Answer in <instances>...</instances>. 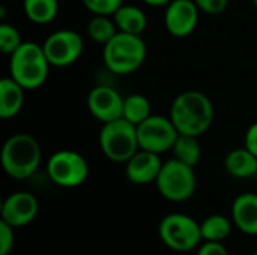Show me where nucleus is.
Masks as SVG:
<instances>
[{
  "label": "nucleus",
  "mask_w": 257,
  "mask_h": 255,
  "mask_svg": "<svg viewBox=\"0 0 257 255\" xmlns=\"http://www.w3.org/2000/svg\"><path fill=\"white\" fill-rule=\"evenodd\" d=\"M169 117L179 134L202 137L211 128L215 110L206 93L200 90H185L173 99Z\"/></svg>",
  "instance_id": "obj_1"
},
{
  "label": "nucleus",
  "mask_w": 257,
  "mask_h": 255,
  "mask_svg": "<svg viewBox=\"0 0 257 255\" xmlns=\"http://www.w3.org/2000/svg\"><path fill=\"white\" fill-rule=\"evenodd\" d=\"M0 161L3 171L9 177L15 180H26L32 177L41 165V144L33 135L27 132H17L3 143Z\"/></svg>",
  "instance_id": "obj_2"
},
{
  "label": "nucleus",
  "mask_w": 257,
  "mask_h": 255,
  "mask_svg": "<svg viewBox=\"0 0 257 255\" xmlns=\"http://www.w3.org/2000/svg\"><path fill=\"white\" fill-rule=\"evenodd\" d=\"M50 62L42 45L24 41L20 48L9 56V77L24 90H36L45 84L50 75Z\"/></svg>",
  "instance_id": "obj_3"
},
{
  "label": "nucleus",
  "mask_w": 257,
  "mask_h": 255,
  "mask_svg": "<svg viewBox=\"0 0 257 255\" xmlns=\"http://www.w3.org/2000/svg\"><path fill=\"white\" fill-rule=\"evenodd\" d=\"M146 56L148 45L139 35L117 32V35L102 47L104 66L114 75L134 74L146 62Z\"/></svg>",
  "instance_id": "obj_4"
},
{
  "label": "nucleus",
  "mask_w": 257,
  "mask_h": 255,
  "mask_svg": "<svg viewBox=\"0 0 257 255\" xmlns=\"http://www.w3.org/2000/svg\"><path fill=\"white\" fill-rule=\"evenodd\" d=\"M98 143L102 155L116 164H126L140 150L137 126L123 117L102 123Z\"/></svg>",
  "instance_id": "obj_5"
},
{
  "label": "nucleus",
  "mask_w": 257,
  "mask_h": 255,
  "mask_svg": "<svg viewBox=\"0 0 257 255\" xmlns=\"http://www.w3.org/2000/svg\"><path fill=\"white\" fill-rule=\"evenodd\" d=\"M157 189L163 198L172 203L188 201L197 188L194 167H190L176 158L166 161L155 180Z\"/></svg>",
  "instance_id": "obj_6"
},
{
  "label": "nucleus",
  "mask_w": 257,
  "mask_h": 255,
  "mask_svg": "<svg viewBox=\"0 0 257 255\" xmlns=\"http://www.w3.org/2000/svg\"><path fill=\"white\" fill-rule=\"evenodd\" d=\"M158 234L170 251L181 254L197 249L203 242L200 222L185 213L166 215L158 225Z\"/></svg>",
  "instance_id": "obj_7"
},
{
  "label": "nucleus",
  "mask_w": 257,
  "mask_h": 255,
  "mask_svg": "<svg viewBox=\"0 0 257 255\" xmlns=\"http://www.w3.org/2000/svg\"><path fill=\"white\" fill-rule=\"evenodd\" d=\"M50 180L60 188H77L89 177V164L86 158L69 149L54 152L47 162Z\"/></svg>",
  "instance_id": "obj_8"
},
{
  "label": "nucleus",
  "mask_w": 257,
  "mask_h": 255,
  "mask_svg": "<svg viewBox=\"0 0 257 255\" xmlns=\"http://www.w3.org/2000/svg\"><path fill=\"white\" fill-rule=\"evenodd\" d=\"M140 149L163 155L170 152L179 137V131L169 116L152 114L137 125Z\"/></svg>",
  "instance_id": "obj_9"
},
{
  "label": "nucleus",
  "mask_w": 257,
  "mask_h": 255,
  "mask_svg": "<svg viewBox=\"0 0 257 255\" xmlns=\"http://www.w3.org/2000/svg\"><path fill=\"white\" fill-rule=\"evenodd\" d=\"M42 48L51 66L68 68L81 57L84 51V41L78 32L60 29L47 36Z\"/></svg>",
  "instance_id": "obj_10"
},
{
  "label": "nucleus",
  "mask_w": 257,
  "mask_h": 255,
  "mask_svg": "<svg viewBox=\"0 0 257 255\" xmlns=\"http://www.w3.org/2000/svg\"><path fill=\"white\" fill-rule=\"evenodd\" d=\"M200 14L194 0H172L164 11L166 30L173 38H187L196 30Z\"/></svg>",
  "instance_id": "obj_11"
},
{
  "label": "nucleus",
  "mask_w": 257,
  "mask_h": 255,
  "mask_svg": "<svg viewBox=\"0 0 257 255\" xmlns=\"http://www.w3.org/2000/svg\"><path fill=\"white\" fill-rule=\"evenodd\" d=\"M86 104L89 113L101 123L120 119L123 113V96L107 84L95 86L89 92Z\"/></svg>",
  "instance_id": "obj_12"
},
{
  "label": "nucleus",
  "mask_w": 257,
  "mask_h": 255,
  "mask_svg": "<svg viewBox=\"0 0 257 255\" xmlns=\"http://www.w3.org/2000/svg\"><path fill=\"white\" fill-rule=\"evenodd\" d=\"M39 212V203L32 192L17 191L9 194L2 203V221L14 228L29 225Z\"/></svg>",
  "instance_id": "obj_13"
},
{
  "label": "nucleus",
  "mask_w": 257,
  "mask_h": 255,
  "mask_svg": "<svg viewBox=\"0 0 257 255\" xmlns=\"http://www.w3.org/2000/svg\"><path fill=\"white\" fill-rule=\"evenodd\" d=\"M161 155L148 152L140 149L126 164H125V176L126 179L134 183V185H148V183H155L161 167L163 161L160 158Z\"/></svg>",
  "instance_id": "obj_14"
},
{
  "label": "nucleus",
  "mask_w": 257,
  "mask_h": 255,
  "mask_svg": "<svg viewBox=\"0 0 257 255\" xmlns=\"http://www.w3.org/2000/svg\"><path fill=\"white\" fill-rule=\"evenodd\" d=\"M230 218L239 231L248 236H257V194H239L232 203Z\"/></svg>",
  "instance_id": "obj_15"
},
{
  "label": "nucleus",
  "mask_w": 257,
  "mask_h": 255,
  "mask_svg": "<svg viewBox=\"0 0 257 255\" xmlns=\"http://www.w3.org/2000/svg\"><path fill=\"white\" fill-rule=\"evenodd\" d=\"M26 92L14 78L5 77L0 80V117L3 120L14 119L24 107Z\"/></svg>",
  "instance_id": "obj_16"
},
{
  "label": "nucleus",
  "mask_w": 257,
  "mask_h": 255,
  "mask_svg": "<svg viewBox=\"0 0 257 255\" xmlns=\"http://www.w3.org/2000/svg\"><path fill=\"white\" fill-rule=\"evenodd\" d=\"M224 168L235 179L256 177L257 156L253 155L245 146L233 149L224 158Z\"/></svg>",
  "instance_id": "obj_17"
},
{
  "label": "nucleus",
  "mask_w": 257,
  "mask_h": 255,
  "mask_svg": "<svg viewBox=\"0 0 257 255\" xmlns=\"http://www.w3.org/2000/svg\"><path fill=\"white\" fill-rule=\"evenodd\" d=\"M117 30L122 33L142 36L148 29V15L136 5H122L113 15Z\"/></svg>",
  "instance_id": "obj_18"
},
{
  "label": "nucleus",
  "mask_w": 257,
  "mask_h": 255,
  "mask_svg": "<svg viewBox=\"0 0 257 255\" xmlns=\"http://www.w3.org/2000/svg\"><path fill=\"white\" fill-rule=\"evenodd\" d=\"M232 218H227L220 213H214L206 216L200 222V231L203 242H224L230 237L233 230Z\"/></svg>",
  "instance_id": "obj_19"
},
{
  "label": "nucleus",
  "mask_w": 257,
  "mask_h": 255,
  "mask_svg": "<svg viewBox=\"0 0 257 255\" xmlns=\"http://www.w3.org/2000/svg\"><path fill=\"white\" fill-rule=\"evenodd\" d=\"M24 15L35 24H50L59 14V0H23Z\"/></svg>",
  "instance_id": "obj_20"
},
{
  "label": "nucleus",
  "mask_w": 257,
  "mask_h": 255,
  "mask_svg": "<svg viewBox=\"0 0 257 255\" xmlns=\"http://www.w3.org/2000/svg\"><path fill=\"white\" fill-rule=\"evenodd\" d=\"M149 116H152V105L145 95L131 93L128 96H123V119L137 126L142 122H145Z\"/></svg>",
  "instance_id": "obj_21"
},
{
  "label": "nucleus",
  "mask_w": 257,
  "mask_h": 255,
  "mask_svg": "<svg viewBox=\"0 0 257 255\" xmlns=\"http://www.w3.org/2000/svg\"><path fill=\"white\" fill-rule=\"evenodd\" d=\"M172 152H173V158H176L178 161L190 167H196L202 158V147L199 143V137L179 134Z\"/></svg>",
  "instance_id": "obj_22"
},
{
  "label": "nucleus",
  "mask_w": 257,
  "mask_h": 255,
  "mask_svg": "<svg viewBox=\"0 0 257 255\" xmlns=\"http://www.w3.org/2000/svg\"><path fill=\"white\" fill-rule=\"evenodd\" d=\"M117 26L110 15H93L87 23V36L92 42L105 45L117 35Z\"/></svg>",
  "instance_id": "obj_23"
},
{
  "label": "nucleus",
  "mask_w": 257,
  "mask_h": 255,
  "mask_svg": "<svg viewBox=\"0 0 257 255\" xmlns=\"http://www.w3.org/2000/svg\"><path fill=\"white\" fill-rule=\"evenodd\" d=\"M24 41L21 39V33L14 24L2 23L0 24V51L6 56L14 54Z\"/></svg>",
  "instance_id": "obj_24"
},
{
  "label": "nucleus",
  "mask_w": 257,
  "mask_h": 255,
  "mask_svg": "<svg viewBox=\"0 0 257 255\" xmlns=\"http://www.w3.org/2000/svg\"><path fill=\"white\" fill-rule=\"evenodd\" d=\"M83 6L93 15H110L123 5V0H81Z\"/></svg>",
  "instance_id": "obj_25"
},
{
  "label": "nucleus",
  "mask_w": 257,
  "mask_h": 255,
  "mask_svg": "<svg viewBox=\"0 0 257 255\" xmlns=\"http://www.w3.org/2000/svg\"><path fill=\"white\" fill-rule=\"evenodd\" d=\"M15 245V228L0 219V255H9Z\"/></svg>",
  "instance_id": "obj_26"
},
{
  "label": "nucleus",
  "mask_w": 257,
  "mask_h": 255,
  "mask_svg": "<svg viewBox=\"0 0 257 255\" xmlns=\"http://www.w3.org/2000/svg\"><path fill=\"white\" fill-rule=\"evenodd\" d=\"M194 2L202 14L212 15V17L221 15L229 6V0H194Z\"/></svg>",
  "instance_id": "obj_27"
},
{
  "label": "nucleus",
  "mask_w": 257,
  "mask_h": 255,
  "mask_svg": "<svg viewBox=\"0 0 257 255\" xmlns=\"http://www.w3.org/2000/svg\"><path fill=\"white\" fill-rule=\"evenodd\" d=\"M196 255H230L221 242H203L197 248Z\"/></svg>",
  "instance_id": "obj_28"
},
{
  "label": "nucleus",
  "mask_w": 257,
  "mask_h": 255,
  "mask_svg": "<svg viewBox=\"0 0 257 255\" xmlns=\"http://www.w3.org/2000/svg\"><path fill=\"white\" fill-rule=\"evenodd\" d=\"M244 146L257 156V122L248 126L245 137H244Z\"/></svg>",
  "instance_id": "obj_29"
},
{
  "label": "nucleus",
  "mask_w": 257,
  "mask_h": 255,
  "mask_svg": "<svg viewBox=\"0 0 257 255\" xmlns=\"http://www.w3.org/2000/svg\"><path fill=\"white\" fill-rule=\"evenodd\" d=\"M142 2L152 8H166L172 0H142Z\"/></svg>",
  "instance_id": "obj_30"
},
{
  "label": "nucleus",
  "mask_w": 257,
  "mask_h": 255,
  "mask_svg": "<svg viewBox=\"0 0 257 255\" xmlns=\"http://www.w3.org/2000/svg\"><path fill=\"white\" fill-rule=\"evenodd\" d=\"M251 3H253V6L257 9V0H251Z\"/></svg>",
  "instance_id": "obj_31"
},
{
  "label": "nucleus",
  "mask_w": 257,
  "mask_h": 255,
  "mask_svg": "<svg viewBox=\"0 0 257 255\" xmlns=\"http://www.w3.org/2000/svg\"><path fill=\"white\" fill-rule=\"evenodd\" d=\"M251 255H257V251H256V252H253V254H251Z\"/></svg>",
  "instance_id": "obj_32"
},
{
  "label": "nucleus",
  "mask_w": 257,
  "mask_h": 255,
  "mask_svg": "<svg viewBox=\"0 0 257 255\" xmlns=\"http://www.w3.org/2000/svg\"><path fill=\"white\" fill-rule=\"evenodd\" d=\"M256 179H257V173H256Z\"/></svg>",
  "instance_id": "obj_33"
}]
</instances>
